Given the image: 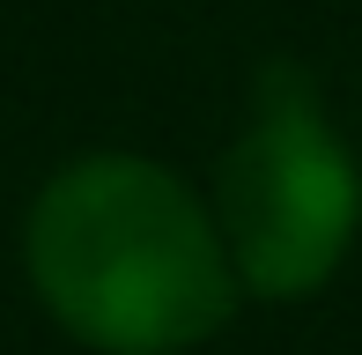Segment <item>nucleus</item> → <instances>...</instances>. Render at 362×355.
<instances>
[{"mask_svg":"<svg viewBox=\"0 0 362 355\" xmlns=\"http://www.w3.org/2000/svg\"><path fill=\"white\" fill-rule=\"evenodd\" d=\"M207 215L222 230L237 289L267 303H296L340 274L362 230V170L296 59H274L259 74V111L215 163Z\"/></svg>","mask_w":362,"mask_h":355,"instance_id":"nucleus-2","label":"nucleus"},{"mask_svg":"<svg viewBox=\"0 0 362 355\" xmlns=\"http://www.w3.org/2000/svg\"><path fill=\"white\" fill-rule=\"evenodd\" d=\"M23 252L45 311L104 355H177L237 311L207 200L148 156L67 163L30 207Z\"/></svg>","mask_w":362,"mask_h":355,"instance_id":"nucleus-1","label":"nucleus"}]
</instances>
